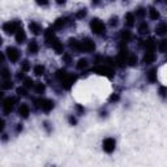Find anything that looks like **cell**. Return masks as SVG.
I'll return each mask as SVG.
<instances>
[{"label":"cell","instance_id":"83f0119b","mask_svg":"<svg viewBox=\"0 0 167 167\" xmlns=\"http://www.w3.org/2000/svg\"><path fill=\"white\" fill-rule=\"evenodd\" d=\"M138 32H140V34H148L149 33V26L146 25V22H142L141 25H140Z\"/></svg>","mask_w":167,"mask_h":167},{"label":"cell","instance_id":"d6986e66","mask_svg":"<svg viewBox=\"0 0 167 167\" xmlns=\"http://www.w3.org/2000/svg\"><path fill=\"white\" fill-rule=\"evenodd\" d=\"M28 51L30 52V54H37L38 52V43L36 41H32L28 46Z\"/></svg>","mask_w":167,"mask_h":167},{"label":"cell","instance_id":"3957f363","mask_svg":"<svg viewBox=\"0 0 167 167\" xmlns=\"http://www.w3.org/2000/svg\"><path fill=\"white\" fill-rule=\"evenodd\" d=\"M20 28H21V24L19 22V21H8V22H5V24L3 25V30H4V32H5L7 34L16 33Z\"/></svg>","mask_w":167,"mask_h":167},{"label":"cell","instance_id":"484cf974","mask_svg":"<svg viewBox=\"0 0 167 167\" xmlns=\"http://www.w3.org/2000/svg\"><path fill=\"white\" fill-rule=\"evenodd\" d=\"M45 89H46L45 85H43V84H41V82H37L36 85H34V90H36L38 94H42L43 91H45Z\"/></svg>","mask_w":167,"mask_h":167},{"label":"cell","instance_id":"b9f144b4","mask_svg":"<svg viewBox=\"0 0 167 167\" xmlns=\"http://www.w3.org/2000/svg\"><path fill=\"white\" fill-rule=\"evenodd\" d=\"M17 78H19V80H22V78H24V71H20L19 72V74H17Z\"/></svg>","mask_w":167,"mask_h":167},{"label":"cell","instance_id":"c3c4849f","mask_svg":"<svg viewBox=\"0 0 167 167\" xmlns=\"http://www.w3.org/2000/svg\"><path fill=\"white\" fill-rule=\"evenodd\" d=\"M166 2H167V0H166Z\"/></svg>","mask_w":167,"mask_h":167},{"label":"cell","instance_id":"277c9868","mask_svg":"<svg viewBox=\"0 0 167 167\" xmlns=\"http://www.w3.org/2000/svg\"><path fill=\"white\" fill-rule=\"evenodd\" d=\"M95 50V43L91 41L90 38H85L84 41L81 42V47H80V51H85V52H91Z\"/></svg>","mask_w":167,"mask_h":167},{"label":"cell","instance_id":"e0dca14e","mask_svg":"<svg viewBox=\"0 0 167 167\" xmlns=\"http://www.w3.org/2000/svg\"><path fill=\"white\" fill-rule=\"evenodd\" d=\"M69 47L74 51H80V47H81V42H78L77 39H69Z\"/></svg>","mask_w":167,"mask_h":167},{"label":"cell","instance_id":"9c48e42d","mask_svg":"<svg viewBox=\"0 0 167 167\" xmlns=\"http://www.w3.org/2000/svg\"><path fill=\"white\" fill-rule=\"evenodd\" d=\"M74 81H76V76H69V74H67L60 82H61V86H63L64 89H69V87L74 84Z\"/></svg>","mask_w":167,"mask_h":167},{"label":"cell","instance_id":"2e32d148","mask_svg":"<svg viewBox=\"0 0 167 167\" xmlns=\"http://www.w3.org/2000/svg\"><path fill=\"white\" fill-rule=\"evenodd\" d=\"M120 37H121V41L127 43V42H129V41H131V38H132V33L129 32V30H121Z\"/></svg>","mask_w":167,"mask_h":167},{"label":"cell","instance_id":"8fae6325","mask_svg":"<svg viewBox=\"0 0 167 167\" xmlns=\"http://www.w3.org/2000/svg\"><path fill=\"white\" fill-rule=\"evenodd\" d=\"M155 33L157 36H165V34H167V24L166 22L158 24L155 28Z\"/></svg>","mask_w":167,"mask_h":167},{"label":"cell","instance_id":"7dc6e473","mask_svg":"<svg viewBox=\"0 0 167 167\" xmlns=\"http://www.w3.org/2000/svg\"><path fill=\"white\" fill-rule=\"evenodd\" d=\"M157 2H162V0H157Z\"/></svg>","mask_w":167,"mask_h":167},{"label":"cell","instance_id":"4316f807","mask_svg":"<svg viewBox=\"0 0 167 167\" xmlns=\"http://www.w3.org/2000/svg\"><path fill=\"white\" fill-rule=\"evenodd\" d=\"M158 50L161 52H167V41L163 39V41L159 42V45H158Z\"/></svg>","mask_w":167,"mask_h":167},{"label":"cell","instance_id":"4dcf8cb0","mask_svg":"<svg viewBox=\"0 0 167 167\" xmlns=\"http://www.w3.org/2000/svg\"><path fill=\"white\" fill-rule=\"evenodd\" d=\"M55 76H56V78H58V80H60V81H61V80H63V78H64L65 76H67V72H65L64 69H63V71H61V69H60V71L56 72Z\"/></svg>","mask_w":167,"mask_h":167},{"label":"cell","instance_id":"f35d334b","mask_svg":"<svg viewBox=\"0 0 167 167\" xmlns=\"http://www.w3.org/2000/svg\"><path fill=\"white\" fill-rule=\"evenodd\" d=\"M159 94L162 97H166V94H167V87L166 86H162L161 87V89H159Z\"/></svg>","mask_w":167,"mask_h":167},{"label":"cell","instance_id":"f1b7e54d","mask_svg":"<svg viewBox=\"0 0 167 167\" xmlns=\"http://www.w3.org/2000/svg\"><path fill=\"white\" fill-rule=\"evenodd\" d=\"M86 67H87V60L86 59H80V60H78V63H77V68L78 69H84Z\"/></svg>","mask_w":167,"mask_h":167},{"label":"cell","instance_id":"bcb514c9","mask_svg":"<svg viewBox=\"0 0 167 167\" xmlns=\"http://www.w3.org/2000/svg\"><path fill=\"white\" fill-rule=\"evenodd\" d=\"M97 4H99V0H93V5H97Z\"/></svg>","mask_w":167,"mask_h":167},{"label":"cell","instance_id":"e575fe53","mask_svg":"<svg viewBox=\"0 0 167 167\" xmlns=\"http://www.w3.org/2000/svg\"><path fill=\"white\" fill-rule=\"evenodd\" d=\"M77 19H82V17H85L86 16V9H80L77 12Z\"/></svg>","mask_w":167,"mask_h":167},{"label":"cell","instance_id":"ee69618b","mask_svg":"<svg viewBox=\"0 0 167 167\" xmlns=\"http://www.w3.org/2000/svg\"><path fill=\"white\" fill-rule=\"evenodd\" d=\"M55 2L58 3V4H64L65 2H67V0H55Z\"/></svg>","mask_w":167,"mask_h":167},{"label":"cell","instance_id":"8d00e7d4","mask_svg":"<svg viewBox=\"0 0 167 167\" xmlns=\"http://www.w3.org/2000/svg\"><path fill=\"white\" fill-rule=\"evenodd\" d=\"M17 94L19 95H26V87H20V89H17Z\"/></svg>","mask_w":167,"mask_h":167},{"label":"cell","instance_id":"1f68e13d","mask_svg":"<svg viewBox=\"0 0 167 167\" xmlns=\"http://www.w3.org/2000/svg\"><path fill=\"white\" fill-rule=\"evenodd\" d=\"M21 69H22L24 72H28L29 69H30V64H29V61L28 60H25L21 63Z\"/></svg>","mask_w":167,"mask_h":167},{"label":"cell","instance_id":"7c38bea8","mask_svg":"<svg viewBox=\"0 0 167 167\" xmlns=\"http://www.w3.org/2000/svg\"><path fill=\"white\" fill-rule=\"evenodd\" d=\"M26 39V36H25V32L22 29V26L16 32V42L17 43H24V41Z\"/></svg>","mask_w":167,"mask_h":167},{"label":"cell","instance_id":"d590c367","mask_svg":"<svg viewBox=\"0 0 167 167\" xmlns=\"http://www.w3.org/2000/svg\"><path fill=\"white\" fill-rule=\"evenodd\" d=\"M145 15V9L144 8H138L137 11H136V16H138V17H144Z\"/></svg>","mask_w":167,"mask_h":167},{"label":"cell","instance_id":"d6a6232c","mask_svg":"<svg viewBox=\"0 0 167 167\" xmlns=\"http://www.w3.org/2000/svg\"><path fill=\"white\" fill-rule=\"evenodd\" d=\"M2 77L4 78V80H8V78L11 77V73H9V71H8L7 68H3L2 69Z\"/></svg>","mask_w":167,"mask_h":167},{"label":"cell","instance_id":"5bb4252c","mask_svg":"<svg viewBox=\"0 0 167 167\" xmlns=\"http://www.w3.org/2000/svg\"><path fill=\"white\" fill-rule=\"evenodd\" d=\"M29 29L30 32H32L33 34H36V36H38V34H41V26H39L37 22H34V21H32V22L29 24Z\"/></svg>","mask_w":167,"mask_h":167},{"label":"cell","instance_id":"60d3db41","mask_svg":"<svg viewBox=\"0 0 167 167\" xmlns=\"http://www.w3.org/2000/svg\"><path fill=\"white\" fill-rule=\"evenodd\" d=\"M69 123H71V124H72V125H74V124H76V123H77V120H76V118H73V116H71V118H69Z\"/></svg>","mask_w":167,"mask_h":167},{"label":"cell","instance_id":"cb8c5ba5","mask_svg":"<svg viewBox=\"0 0 167 167\" xmlns=\"http://www.w3.org/2000/svg\"><path fill=\"white\" fill-rule=\"evenodd\" d=\"M145 48H146V51H154L155 48V43L153 39H149V41L145 42Z\"/></svg>","mask_w":167,"mask_h":167},{"label":"cell","instance_id":"6da1fadb","mask_svg":"<svg viewBox=\"0 0 167 167\" xmlns=\"http://www.w3.org/2000/svg\"><path fill=\"white\" fill-rule=\"evenodd\" d=\"M34 104H36V107L38 108H42L43 111H51L52 108H54L55 103L52 102L51 99H43V98H38V99H34Z\"/></svg>","mask_w":167,"mask_h":167},{"label":"cell","instance_id":"7a4b0ae2","mask_svg":"<svg viewBox=\"0 0 167 167\" xmlns=\"http://www.w3.org/2000/svg\"><path fill=\"white\" fill-rule=\"evenodd\" d=\"M90 28L93 30V33H95L97 36H102V34H104V32H106V26H104V24L98 19L91 20Z\"/></svg>","mask_w":167,"mask_h":167},{"label":"cell","instance_id":"74e56055","mask_svg":"<svg viewBox=\"0 0 167 167\" xmlns=\"http://www.w3.org/2000/svg\"><path fill=\"white\" fill-rule=\"evenodd\" d=\"M36 2H37L38 5H41V7H45L48 4V0H36Z\"/></svg>","mask_w":167,"mask_h":167},{"label":"cell","instance_id":"4fadbf2b","mask_svg":"<svg viewBox=\"0 0 167 167\" xmlns=\"http://www.w3.org/2000/svg\"><path fill=\"white\" fill-rule=\"evenodd\" d=\"M19 114H20V116H22V118H28L29 114H30V108H29L28 104H25V103L21 104L20 108H19Z\"/></svg>","mask_w":167,"mask_h":167},{"label":"cell","instance_id":"52a82bcc","mask_svg":"<svg viewBox=\"0 0 167 167\" xmlns=\"http://www.w3.org/2000/svg\"><path fill=\"white\" fill-rule=\"evenodd\" d=\"M15 103H16V98H5L3 101V110H4V112H7V114H9L12 110H13V106H15Z\"/></svg>","mask_w":167,"mask_h":167},{"label":"cell","instance_id":"7bdbcfd3","mask_svg":"<svg viewBox=\"0 0 167 167\" xmlns=\"http://www.w3.org/2000/svg\"><path fill=\"white\" fill-rule=\"evenodd\" d=\"M118 24V19H116V17H112V19H111V25H116Z\"/></svg>","mask_w":167,"mask_h":167},{"label":"cell","instance_id":"d4e9b609","mask_svg":"<svg viewBox=\"0 0 167 167\" xmlns=\"http://www.w3.org/2000/svg\"><path fill=\"white\" fill-rule=\"evenodd\" d=\"M34 73H36L37 76H42V74L45 73V67H43V65H41V64L36 65V67H34Z\"/></svg>","mask_w":167,"mask_h":167},{"label":"cell","instance_id":"9a60e30c","mask_svg":"<svg viewBox=\"0 0 167 167\" xmlns=\"http://www.w3.org/2000/svg\"><path fill=\"white\" fill-rule=\"evenodd\" d=\"M124 20H125V24L128 26H132L135 24V20H136V15L135 13H127V15L124 16Z\"/></svg>","mask_w":167,"mask_h":167},{"label":"cell","instance_id":"603a6c76","mask_svg":"<svg viewBox=\"0 0 167 167\" xmlns=\"http://www.w3.org/2000/svg\"><path fill=\"white\" fill-rule=\"evenodd\" d=\"M127 63H128L129 65H132V67L136 65L137 64V56H136L135 54H129L128 58H127Z\"/></svg>","mask_w":167,"mask_h":167},{"label":"cell","instance_id":"5b68a950","mask_svg":"<svg viewBox=\"0 0 167 167\" xmlns=\"http://www.w3.org/2000/svg\"><path fill=\"white\" fill-rule=\"evenodd\" d=\"M115 146H116V141L111 137H108L103 141V150L106 153H112L115 150Z\"/></svg>","mask_w":167,"mask_h":167},{"label":"cell","instance_id":"ab89813d","mask_svg":"<svg viewBox=\"0 0 167 167\" xmlns=\"http://www.w3.org/2000/svg\"><path fill=\"white\" fill-rule=\"evenodd\" d=\"M118 99H119V95H118V94H115V95H112L111 97V98H110V101H111V102H116V101Z\"/></svg>","mask_w":167,"mask_h":167},{"label":"cell","instance_id":"ba28073f","mask_svg":"<svg viewBox=\"0 0 167 167\" xmlns=\"http://www.w3.org/2000/svg\"><path fill=\"white\" fill-rule=\"evenodd\" d=\"M94 72L102 74V76H107V77L112 76V69L110 68L108 65H101V67H97V68H94Z\"/></svg>","mask_w":167,"mask_h":167},{"label":"cell","instance_id":"7402d4cb","mask_svg":"<svg viewBox=\"0 0 167 167\" xmlns=\"http://www.w3.org/2000/svg\"><path fill=\"white\" fill-rule=\"evenodd\" d=\"M65 24H67V19H58L54 24V28L55 29H61V28H64L65 26Z\"/></svg>","mask_w":167,"mask_h":167},{"label":"cell","instance_id":"836d02e7","mask_svg":"<svg viewBox=\"0 0 167 167\" xmlns=\"http://www.w3.org/2000/svg\"><path fill=\"white\" fill-rule=\"evenodd\" d=\"M2 87H3L4 90H7V89H11V87H12V82H11L9 80H4V82H3Z\"/></svg>","mask_w":167,"mask_h":167},{"label":"cell","instance_id":"44dd1931","mask_svg":"<svg viewBox=\"0 0 167 167\" xmlns=\"http://www.w3.org/2000/svg\"><path fill=\"white\" fill-rule=\"evenodd\" d=\"M149 17L152 20H158L159 19V12H158L154 7H150L149 8Z\"/></svg>","mask_w":167,"mask_h":167},{"label":"cell","instance_id":"f6af8a7d","mask_svg":"<svg viewBox=\"0 0 167 167\" xmlns=\"http://www.w3.org/2000/svg\"><path fill=\"white\" fill-rule=\"evenodd\" d=\"M17 131H22V125H21V124H19V127H17Z\"/></svg>","mask_w":167,"mask_h":167},{"label":"cell","instance_id":"30bf717a","mask_svg":"<svg viewBox=\"0 0 167 167\" xmlns=\"http://www.w3.org/2000/svg\"><path fill=\"white\" fill-rule=\"evenodd\" d=\"M157 58V55L154 54V51H146L144 55V63L145 64H152L154 63V60Z\"/></svg>","mask_w":167,"mask_h":167},{"label":"cell","instance_id":"ffe728a7","mask_svg":"<svg viewBox=\"0 0 167 167\" xmlns=\"http://www.w3.org/2000/svg\"><path fill=\"white\" fill-rule=\"evenodd\" d=\"M51 46L54 47V50L58 52V54H61V52H63V50H64V47H63V45H61V42L59 41V39H56V41L52 43Z\"/></svg>","mask_w":167,"mask_h":167},{"label":"cell","instance_id":"f546056e","mask_svg":"<svg viewBox=\"0 0 167 167\" xmlns=\"http://www.w3.org/2000/svg\"><path fill=\"white\" fill-rule=\"evenodd\" d=\"M34 85H36V84L33 82L32 78H25V80H24V86L26 87V89H29V87H33Z\"/></svg>","mask_w":167,"mask_h":167},{"label":"cell","instance_id":"8992f818","mask_svg":"<svg viewBox=\"0 0 167 167\" xmlns=\"http://www.w3.org/2000/svg\"><path fill=\"white\" fill-rule=\"evenodd\" d=\"M7 55H8V59H9L12 63H16V61L20 59V52L15 47H8L7 48Z\"/></svg>","mask_w":167,"mask_h":167},{"label":"cell","instance_id":"ac0fdd59","mask_svg":"<svg viewBox=\"0 0 167 167\" xmlns=\"http://www.w3.org/2000/svg\"><path fill=\"white\" fill-rule=\"evenodd\" d=\"M146 78L150 82H155L157 81V69H150V71L146 73Z\"/></svg>","mask_w":167,"mask_h":167}]
</instances>
